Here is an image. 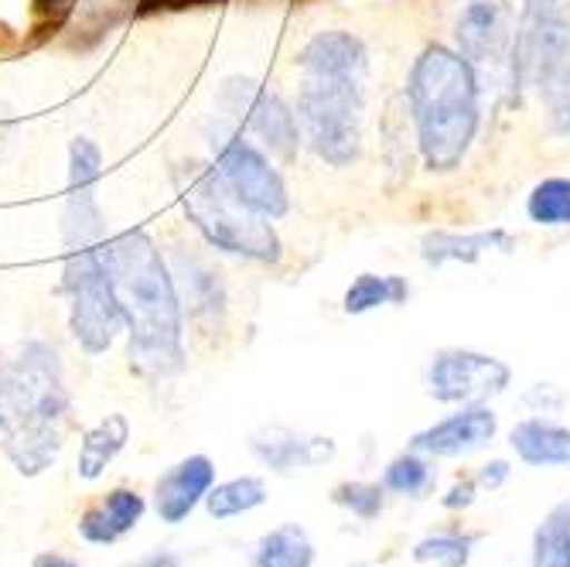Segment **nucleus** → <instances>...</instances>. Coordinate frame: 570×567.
<instances>
[{"instance_id":"obj_12","label":"nucleus","mask_w":570,"mask_h":567,"mask_svg":"<svg viewBox=\"0 0 570 567\" xmlns=\"http://www.w3.org/2000/svg\"><path fill=\"white\" fill-rule=\"evenodd\" d=\"M499 434V418L485 403H464L458 414L410 438V448L428 458H461L485 448Z\"/></svg>"},{"instance_id":"obj_15","label":"nucleus","mask_w":570,"mask_h":567,"mask_svg":"<svg viewBox=\"0 0 570 567\" xmlns=\"http://www.w3.org/2000/svg\"><path fill=\"white\" fill-rule=\"evenodd\" d=\"M297 66L307 76L358 82V76L366 72V45L348 31H318L301 48Z\"/></svg>"},{"instance_id":"obj_30","label":"nucleus","mask_w":570,"mask_h":567,"mask_svg":"<svg viewBox=\"0 0 570 567\" xmlns=\"http://www.w3.org/2000/svg\"><path fill=\"white\" fill-rule=\"evenodd\" d=\"M102 172V154L89 137H76L69 147V188H89L96 185Z\"/></svg>"},{"instance_id":"obj_39","label":"nucleus","mask_w":570,"mask_h":567,"mask_svg":"<svg viewBox=\"0 0 570 567\" xmlns=\"http://www.w3.org/2000/svg\"><path fill=\"white\" fill-rule=\"evenodd\" d=\"M348 567H373V564H366V560H358V564H348Z\"/></svg>"},{"instance_id":"obj_7","label":"nucleus","mask_w":570,"mask_h":567,"mask_svg":"<svg viewBox=\"0 0 570 567\" xmlns=\"http://www.w3.org/2000/svg\"><path fill=\"white\" fill-rule=\"evenodd\" d=\"M69 294V329L72 339L82 345V352L99 355L107 352L124 325V312L117 304L107 264H102V243L72 250L66 261V281Z\"/></svg>"},{"instance_id":"obj_3","label":"nucleus","mask_w":570,"mask_h":567,"mask_svg":"<svg viewBox=\"0 0 570 567\" xmlns=\"http://www.w3.org/2000/svg\"><path fill=\"white\" fill-rule=\"evenodd\" d=\"M410 114L431 172H454L479 130V76L461 51L428 45L410 69Z\"/></svg>"},{"instance_id":"obj_28","label":"nucleus","mask_w":570,"mask_h":567,"mask_svg":"<svg viewBox=\"0 0 570 567\" xmlns=\"http://www.w3.org/2000/svg\"><path fill=\"white\" fill-rule=\"evenodd\" d=\"M527 213L537 226H570V178L540 182L527 198Z\"/></svg>"},{"instance_id":"obj_13","label":"nucleus","mask_w":570,"mask_h":567,"mask_svg":"<svg viewBox=\"0 0 570 567\" xmlns=\"http://www.w3.org/2000/svg\"><path fill=\"white\" fill-rule=\"evenodd\" d=\"M216 486V466L213 458L205 454H188L158 479L154 486V509H158V520L168 527L185 524L198 502H205L209 489Z\"/></svg>"},{"instance_id":"obj_38","label":"nucleus","mask_w":570,"mask_h":567,"mask_svg":"<svg viewBox=\"0 0 570 567\" xmlns=\"http://www.w3.org/2000/svg\"><path fill=\"white\" fill-rule=\"evenodd\" d=\"M4 150H8V124L0 120V162H4Z\"/></svg>"},{"instance_id":"obj_2","label":"nucleus","mask_w":570,"mask_h":567,"mask_svg":"<svg viewBox=\"0 0 570 567\" xmlns=\"http://www.w3.org/2000/svg\"><path fill=\"white\" fill-rule=\"evenodd\" d=\"M69 418V390L59 352L28 342L0 366V444L11 466L35 479L56 466Z\"/></svg>"},{"instance_id":"obj_26","label":"nucleus","mask_w":570,"mask_h":567,"mask_svg":"<svg viewBox=\"0 0 570 567\" xmlns=\"http://www.w3.org/2000/svg\"><path fill=\"white\" fill-rule=\"evenodd\" d=\"M434 486H438V472L431 466V458L421 451H406L393 458L383 472V489L406 496V499H424Z\"/></svg>"},{"instance_id":"obj_18","label":"nucleus","mask_w":570,"mask_h":567,"mask_svg":"<svg viewBox=\"0 0 570 567\" xmlns=\"http://www.w3.org/2000/svg\"><path fill=\"white\" fill-rule=\"evenodd\" d=\"M509 253L512 250V236L505 229H485V233H444L434 229L421 239V256L431 267L441 264H475L485 253Z\"/></svg>"},{"instance_id":"obj_36","label":"nucleus","mask_w":570,"mask_h":567,"mask_svg":"<svg viewBox=\"0 0 570 567\" xmlns=\"http://www.w3.org/2000/svg\"><path fill=\"white\" fill-rule=\"evenodd\" d=\"M127 567H181V557L171 554V550H150L144 557H137L134 564H127Z\"/></svg>"},{"instance_id":"obj_9","label":"nucleus","mask_w":570,"mask_h":567,"mask_svg":"<svg viewBox=\"0 0 570 567\" xmlns=\"http://www.w3.org/2000/svg\"><path fill=\"white\" fill-rule=\"evenodd\" d=\"M509 383L512 370L502 359L472 349H441L428 366V393L441 403H485Z\"/></svg>"},{"instance_id":"obj_14","label":"nucleus","mask_w":570,"mask_h":567,"mask_svg":"<svg viewBox=\"0 0 570 567\" xmlns=\"http://www.w3.org/2000/svg\"><path fill=\"white\" fill-rule=\"evenodd\" d=\"M249 451L256 454L261 466H267L277 476H294L301 469H318L325 461L335 458V441L332 438H304L291 428L267 424L249 434Z\"/></svg>"},{"instance_id":"obj_20","label":"nucleus","mask_w":570,"mask_h":567,"mask_svg":"<svg viewBox=\"0 0 570 567\" xmlns=\"http://www.w3.org/2000/svg\"><path fill=\"white\" fill-rule=\"evenodd\" d=\"M181 287L175 284L178 291V301L188 307V319L191 322H223V312H226V294H223V284H219V274H213L205 264L198 261H181Z\"/></svg>"},{"instance_id":"obj_24","label":"nucleus","mask_w":570,"mask_h":567,"mask_svg":"<svg viewBox=\"0 0 570 567\" xmlns=\"http://www.w3.org/2000/svg\"><path fill=\"white\" fill-rule=\"evenodd\" d=\"M62 233H66L69 250L99 246V239H102V213H99V202H96V185H89V188H69L66 216H62Z\"/></svg>"},{"instance_id":"obj_8","label":"nucleus","mask_w":570,"mask_h":567,"mask_svg":"<svg viewBox=\"0 0 570 567\" xmlns=\"http://www.w3.org/2000/svg\"><path fill=\"white\" fill-rule=\"evenodd\" d=\"M209 137L216 150V172L223 175V182L249 205V209H256L267 219H281L291 209V198H287V185L281 172L267 162V154L261 147H253L236 127L216 124Z\"/></svg>"},{"instance_id":"obj_29","label":"nucleus","mask_w":570,"mask_h":567,"mask_svg":"<svg viewBox=\"0 0 570 567\" xmlns=\"http://www.w3.org/2000/svg\"><path fill=\"white\" fill-rule=\"evenodd\" d=\"M332 502L348 509L358 520H376L386 506V489L380 482H338L332 489Z\"/></svg>"},{"instance_id":"obj_17","label":"nucleus","mask_w":570,"mask_h":567,"mask_svg":"<svg viewBox=\"0 0 570 567\" xmlns=\"http://www.w3.org/2000/svg\"><path fill=\"white\" fill-rule=\"evenodd\" d=\"M515 458L533 469H563L570 466V428L547 418H527L509 431Z\"/></svg>"},{"instance_id":"obj_33","label":"nucleus","mask_w":570,"mask_h":567,"mask_svg":"<svg viewBox=\"0 0 570 567\" xmlns=\"http://www.w3.org/2000/svg\"><path fill=\"white\" fill-rule=\"evenodd\" d=\"M72 4H79V0H35V18L62 25V18L72 11Z\"/></svg>"},{"instance_id":"obj_34","label":"nucleus","mask_w":570,"mask_h":567,"mask_svg":"<svg viewBox=\"0 0 570 567\" xmlns=\"http://www.w3.org/2000/svg\"><path fill=\"white\" fill-rule=\"evenodd\" d=\"M202 4H219V0H140V14L147 11H181V8H202Z\"/></svg>"},{"instance_id":"obj_27","label":"nucleus","mask_w":570,"mask_h":567,"mask_svg":"<svg viewBox=\"0 0 570 567\" xmlns=\"http://www.w3.org/2000/svg\"><path fill=\"white\" fill-rule=\"evenodd\" d=\"M406 294H410L406 281L396 277V274H386V277H380V274H358L352 281V287L345 291L342 307H345L348 315H366V312H373V307H380V304H403Z\"/></svg>"},{"instance_id":"obj_5","label":"nucleus","mask_w":570,"mask_h":567,"mask_svg":"<svg viewBox=\"0 0 570 567\" xmlns=\"http://www.w3.org/2000/svg\"><path fill=\"white\" fill-rule=\"evenodd\" d=\"M358 114L362 92L352 79L307 76L297 92V120L304 127V137L332 168H348L358 158Z\"/></svg>"},{"instance_id":"obj_32","label":"nucleus","mask_w":570,"mask_h":567,"mask_svg":"<svg viewBox=\"0 0 570 567\" xmlns=\"http://www.w3.org/2000/svg\"><path fill=\"white\" fill-rule=\"evenodd\" d=\"M509 476H512V466H509V461H502V458H495V461H489V466L479 469L475 482H479V489L495 492V489H502L509 482Z\"/></svg>"},{"instance_id":"obj_4","label":"nucleus","mask_w":570,"mask_h":567,"mask_svg":"<svg viewBox=\"0 0 570 567\" xmlns=\"http://www.w3.org/2000/svg\"><path fill=\"white\" fill-rule=\"evenodd\" d=\"M175 185L185 205V216L216 250L246 256L256 264L281 261V236L267 216H261L223 182L209 165L188 162L175 168Z\"/></svg>"},{"instance_id":"obj_23","label":"nucleus","mask_w":570,"mask_h":567,"mask_svg":"<svg viewBox=\"0 0 570 567\" xmlns=\"http://www.w3.org/2000/svg\"><path fill=\"white\" fill-rule=\"evenodd\" d=\"M267 502V486L261 476H239L229 479L223 486H213L209 496H205V509H209L213 520H236L246 517V512L261 509Z\"/></svg>"},{"instance_id":"obj_25","label":"nucleus","mask_w":570,"mask_h":567,"mask_svg":"<svg viewBox=\"0 0 570 567\" xmlns=\"http://www.w3.org/2000/svg\"><path fill=\"white\" fill-rule=\"evenodd\" d=\"M479 540H482V534L438 530V534H428L413 544L410 557L417 564H434V567H469Z\"/></svg>"},{"instance_id":"obj_6","label":"nucleus","mask_w":570,"mask_h":567,"mask_svg":"<svg viewBox=\"0 0 570 567\" xmlns=\"http://www.w3.org/2000/svg\"><path fill=\"white\" fill-rule=\"evenodd\" d=\"M512 79L533 86L540 99L570 79V18L563 0H523L512 38Z\"/></svg>"},{"instance_id":"obj_31","label":"nucleus","mask_w":570,"mask_h":567,"mask_svg":"<svg viewBox=\"0 0 570 567\" xmlns=\"http://www.w3.org/2000/svg\"><path fill=\"white\" fill-rule=\"evenodd\" d=\"M475 496H479V482H475V479H458V482L448 489V496L441 499V506H444L448 512H461V509H469V506L475 502Z\"/></svg>"},{"instance_id":"obj_1","label":"nucleus","mask_w":570,"mask_h":567,"mask_svg":"<svg viewBox=\"0 0 570 567\" xmlns=\"http://www.w3.org/2000/svg\"><path fill=\"white\" fill-rule=\"evenodd\" d=\"M124 325L130 329V363L150 380H168L185 370L181 301L161 250L147 233L130 229L102 246Z\"/></svg>"},{"instance_id":"obj_21","label":"nucleus","mask_w":570,"mask_h":567,"mask_svg":"<svg viewBox=\"0 0 570 567\" xmlns=\"http://www.w3.org/2000/svg\"><path fill=\"white\" fill-rule=\"evenodd\" d=\"M253 567H315V544L301 524H281L264 534L249 557Z\"/></svg>"},{"instance_id":"obj_22","label":"nucleus","mask_w":570,"mask_h":567,"mask_svg":"<svg viewBox=\"0 0 570 567\" xmlns=\"http://www.w3.org/2000/svg\"><path fill=\"white\" fill-rule=\"evenodd\" d=\"M530 567H570V499L557 502L537 524Z\"/></svg>"},{"instance_id":"obj_35","label":"nucleus","mask_w":570,"mask_h":567,"mask_svg":"<svg viewBox=\"0 0 570 567\" xmlns=\"http://www.w3.org/2000/svg\"><path fill=\"white\" fill-rule=\"evenodd\" d=\"M527 403H540L543 410H557L563 403V393L557 387H550V383H540V387H533L527 393Z\"/></svg>"},{"instance_id":"obj_16","label":"nucleus","mask_w":570,"mask_h":567,"mask_svg":"<svg viewBox=\"0 0 570 567\" xmlns=\"http://www.w3.org/2000/svg\"><path fill=\"white\" fill-rule=\"evenodd\" d=\"M147 512V502L140 492L134 489H114L102 502L89 506L79 517V537L92 547H110L117 540H124L130 530L140 527Z\"/></svg>"},{"instance_id":"obj_10","label":"nucleus","mask_w":570,"mask_h":567,"mask_svg":"<svg viewBox=\"0 0 570 567\" xmlns=\"http://www.w3.org/2000/svg\"><path fill=\"white\" fill-rule=\"evenodd\" d=\"M219 99H223V107L233 114V120L249 127L281 162L297 158V144H301L297 117L277 92H267L261 82H253V79H229L223 86Z\"/></svg>"},{"instance_id":"obj_19","label":"nucleus","mask_w":570,"mask_h":567,"mask_svg":"<svg viewBox=\"0 0 570 567\" xmlns=\"http://www.w3.org/2000/svg\"><path fill=\"white\" fill-rule=\"evenodd\" d=\"M127 441H130V421L124 414H107L99 424H92L82 434L79 458H76V476L86 482H96L114 466V458L127 448Z\"/></svg>"},{"instance_id":"obj_37","label":"nucleus","mask_w":570,"mask_h":567,"mask_svg":"<svg viewBox=\"0 0 570 567\" xmlns=\"http://www.w3.org/2000/svg\"><path fill=\"white\" fill-rule=\"evenodd\" d=\"M31 567H82V564L72 560V557H62V554H56V550H48V554H38Z\"/></svg>"},{"instance_id":"obj_11","label":"nucleus","mask_w":570,"mask_h":567,"mask_svg":"<svg viewBox=\"0 0 570 567\" xmlns=\"http://www.w3.org/2000/svg\"><path fill=\"white\" fill-rule=\"evenodd\" d=\"M454 51L479 66L512 59V8L509 0H458L454 4Z\"/></svg>"}]
</instances>
